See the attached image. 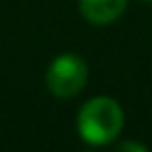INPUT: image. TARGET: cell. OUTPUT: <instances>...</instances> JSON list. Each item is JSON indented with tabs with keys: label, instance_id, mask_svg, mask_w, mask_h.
I'll return each instance as SVG.
<instances>
[{
	"label": "cell",
	"instance_id": "obj_3",
	"mask_svg": "<svg viewBox=\"0 0 152 152\" xmlns=\"http://www.w3.org/2000/svg\"><path fill=\"white\" fill-rule=\"evenodd\" d=\"M127 0H79L81 15L94 25L113 23L123 15Z\"/></svg>",
	"mask_w": 152,
	"mask_h": 152
},
{
	"label": "cell",
	"instance_id": "obj_5",
	"mask_svg": "<svg viewBox=\"0 0 152 152\" xmlns=\"http://www.w3.org/2000/svg\"><path fill=\"white\" fill-rule=\"evenodd\" d=\"M146 2H152V0H146Z\"/></svg>",
	"mask_w": 152,
	"mask_h": 152
},
{
	"label": "cell",
	"instance_id": "obj_2",
	"mask_svg": "<svg viewBox=\"0 0 152 152\" xmlns=\"http://www.w3.org/2000/svg\"><path fill=\"white\" fill-rule=\"evenodd\" d=\"M86 81H88V65L75 54L56 56L46 73V86L58 98H71L79 94Z\"/></svg>",
	"mask_w": 152,
	"mask_h": 152
},
{
	"label": "cell",
	"instance_id": "obj_1",
	"mask_svg": "<svg viewBox=\"0 0 152 152\" xmlns=\"http://www.w3.org/2000/svg\"><path fill=\"white\" fill-rule=\"evenodd\" d=\"M123 129V110L117 100L98 96L88 100L77 115V131L92 146L110 144Z\"/></svg>",
	"mask_w": 152,
	"mask_h": 152
},
{
	"label": "cell",
	"instance_id": "obj_4",
	"mask_svg": "<svg viewBox=\"0 0 152 152\" xmlns=\"http://www.w3.org/2000/svg\"><path fill=\"white\" fill-rule=\"evenodd\" d=\"M117 148L119 150H140V152H146V146H140L135 142H125V144H119Z\"/></svg>",
	"mask_w": 152,
	"mask_h": 152
}]
</instances>
